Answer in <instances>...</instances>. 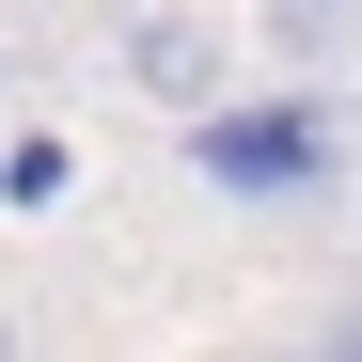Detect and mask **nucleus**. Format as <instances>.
Wrapping results in <instances>:
<instances>
[{
	"instance_id": "f257e3e1",
	"label": "nucleus",
	"mask_w": 362,
	"mask_h": 362,
	"mask_svg": "<svg viewBox=\"0 0 362 362\" xmlns=\"http://www.w3.org/2000/svg\"><path fill=\"white\" fill-rule=\"evenodd\" d=\"M189 173L221 205H315L346 173V110L331 95H221V110H189Z\"/></svg>"
},
{
	"instance_id": "f03ea898",
	"label": "nucleus",
	"mask_w": 362,
	"mask_h": 362,
	"mask_svg": "<svg viewBox=\"0 0 362 362\" xmlns=\"http://www.w3.org/2000/svg\"><path fill=\"white\" fill-rule=\"evenodd\" d=\"M221 64H236V47H221L205 16H127V79H142L158 110H221Z\"/></svg>"
},
{
	"instance_id": "7ed1b4c3",
	"label": "nucleus",
	"mask_w": 362,
	"mask_h": 362,
	"mask_svg": "<svg viewBox=\"0 0 362 362\" xmlns=\"http://www.w3.org/2000/svg\"><path fill=\"white\" fill-rule=\"evenodd\" d=\"M299 362H362V299H346V315H315V346H299Z\"/></svg>"
},
{
	"instance_id": "20e7f679",
	"label": "nucleus",
	"mask_w": 362,
	"mask_h": 362,
	"mask_svg": "<svg viewBox=\"0 0 362 362\" xmlns=\"http://www.w3.org/2000/svg\"><path fill=\"white\" fill-rule=\"evenodd\" d=\"M0 95H16V64H0Z\"/></svg>"
},
{
	"instance_id": "39448f33",
	"label": "nucleus",
	"mask_w": 362,
	"mask_h": 362,
	"mask_svg": "<svg viewBox=\"0 0 362 362\" xmlns=\"http://www.w3.org/2000/svg\"><path fill=\"white\" fill-rule=\"evenodd\" d=\"M0 362H16V331H0Z\"/></svg>"
}]
</instances>
